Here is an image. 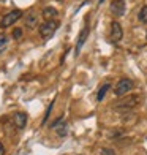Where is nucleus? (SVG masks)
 <instances>
[{
    "mask_svg": "<svg viewBox=\"0 0 147 155\" xmlns=\"http://www.w3.org/2000/svg\"><path fill=\"white\" fill-rule=\"evenodd\" d=\"M57 27H59V22L55 19H51V21H46V22H43L40 25V35H41V38H51L52 35L55 33V30H57Z\"/></svg>",
    "mask_w": 147,
    "mask_h": 155,
    "instance_id": "nucleus-1",
    "label": "nucleus"
},
{
    "mask_svg": "<svg viewBox=\"0 0 147 155\" xmlns=\"http://www.w3.org/2000/svg\"><path fill=\"white\" fill-rule=\"evenodd\" d=\"M21 18H22V11H21V10H13L10 13H6V15L2 18V21H0V27H2V29L10 27V25L15 24L18 19H21Z\"/></svg>",
    "mask_w": 147,
    "mask_h": 155,
    "instance_id": "nucleus-2",
    "label": "nucleus"
},
{
    "mask_svg": "<svg viewBox=\"0 0 147 155\" xmlns=\"http://www.w3.org/2000/svg\"><path fill=\"white\" fill-rule=\"evenodd\" d=\"M133 86H135V84H133L131 79H128V78H123V79H120V81L117 82L114 92H116L117 97H123V95H127L130 90L133 89Z\"/></svg>",
    "mask_w": 147,
    "mask_h": 155,
    "instance_id": "nucleus-3",
    "label": "nucleus"
},
{
    "mask_svg": "<svg viewBox=\"0 0 147 155\" xmlns=\"http://www.w3.org/2000/svg\"><path fill=\"white\" fill-rule=\"evenodd\" d=\"M139 103V97H135V95H130L127 98H122V100H119L114 106L117 109H131L135 108L136 104Z\"/></svg>",
    "mask_w": 147,
    "mask_h": 155,
    "instance_id": "nucleus-4",
    "label": "nucleus"
},
{
    "mask_svg": "<svg viewBox=\"0 0 147 155\" xmlns=\"http://www.w3.org/2000/svg\"><path fill=\"white\" fill-rule=\"evenodd\" d=\"M123 37V30H122V25L117 22V21H113L111 22V40L117 43V41H120Z\"/></svg>",
    "mask_w": 147,
    "mask_h": 155,
    "instance_id": "nucleus-5",
    "label": "nucleus"
},
{
    "mask_svg": "<svg viewBox=\"0 0 147 155\" xmlns=\"http://www.w3.org/2000/svg\"><path fill=\"white\" fill-rule=\"evenodd\" d=\"M13 124L16 125V128L22 130L24 127L27 125V114L25 112H21V111L15 112V114H13Z\"/></svg>",
    "mask_w": 147,
    "mask_h": 155,
    "instance_id": "nucleus-6",
    "label": "nucleus"
},
{
    "mask_svg": "<svg viewBox=\"0 0 147 155\" xmlns=\"http://www.w3.org/2000/svg\"><path fill=\"white\" fill-rule=\"evenodd\" d=\"M25 25L29 27V29H35V27L38 25V15H37V11L30 10L25 15Z\"/></svg>",
    "mask_w": 147,
    "mask_h": 155,
    "instance_id": "nucleus-7",
    "label": "nucleus"
},
{
    "mask_svg": "<svg viewBox=\"0 0 147 155\" xmlns=\"http://www.w3.org/2000/svg\"><path fill=\"white\" fill-rule=\"evenodd\" d=\"M89 32H90V29H89V25L86 24V25H84V29L81 30V33H79L78 45H76V54L81 51V48L84 46V43H86V40H87V37H89Z\"/></svg>",
    "mask_w": 147,
    "mask_h": 155,
    "instance_id": "nucleus-8",
    "label": "nucleus"
},
{
    "mask_svg": "<svg viewBox=\"0 0 147 155\" xmlns=\"http://www.w3.org/2000/svg\"><path fill=\"white\" fill-rule=\"evenodd\" d=\"M111 11H113L116 16H123L125 15V0H116V2L111 5Z\"/></svg>",
    "mask_w": 147,
    "mask_h": 155,
    "instance_id": "nucleus-9",
    "label": "nucleus"
},
{
    "mask_svg": "<svg viewBox=\"0 0 147 155\" xmlns=\"http://www.w3.org/2000/svg\"><path fill=\"white\" fill-rule=\"evenodd\" d=\"M57 15H59V11L55 10V8H52V6H46V8L43 10V18H46V21L54 19Z\"/></svg>",
    "mask_w": 147,
    "mask_h": 155,
    "instance_id": "nucleus-10",
    "label": "nucleus"
},
{
    "mask_svg": "<svg viewBox=\"0 0 147 155\" xmlns=\"http://www.w3.org/2000/svg\"><path fill=\"white\" fill-rule=\"evenodd\" d=\"M111 89V84L109 82H106V84H103V86H101V89L100 90H98V95H96V100L98 101H101L103 100V98H104V95H106V92H108V90Z\"/></svg>",
    "mask_w": 147,
    "mask_h": 155,
    "instance_id": "nucleus-11",
    "label": "nucleus"
},
{
    "mask_svg": "<svg viewBox=\"0 0 147 155\" xmlns=\"http://www.w3.org/2000/svg\"><path fill=\"white\" fill-rule=\"evenodd\" d=\"M139 21H141L142 24H145L147 22V5H144L142 8H141V11H139Z\"/></svg>",
    "mask_w": 147,
    "mask_h": 155,
    "instance_id": "nucleus-12",
    "label": "nucleus"
},
{
    "mask_svg": "<svg viewBox=\"0 0 147 155\" xmlns=\"http://www.w3.org/2000/svg\"><path fill=\"white\" fill-rule=\"evenodd\" d=\"M52 106H54V101H52L51 104H49V106H47V109H46V114H44V119H43V122H41V124H43V125H46V122H47V119H49V114H51V111H52Z\"/></svg>",
    "mask_w": 147,
    "mask_h": 155,
    "instance_id": "nucleus-13",
    "label": "nucleus"
},
{
    "mask_svg": "<svg viewBox=\"0 0 147 155\" xmlns=\"http://www.w3.org/2000/svg\"><path fill=\"white\" fill-rule=\"evenodd\" d=\"M60 124H65L64 117H59V119H57V120H55V122H52V124H51V127H52V128H57V127H59Z\"/></svg>",
    "mask_w": 147,
    "mask_h": 155,
    "instance_id": "nucleus-14",
    "label": "nucleus"
},
{
    "mask_svg": "<svg viewBox=\"0 0 147 155\" xmlns=\"http://www.w3.org/2000/svg\"><path fill=\"white\" fill-rule=\"evenodd\" d=\"M6 41H8V38H6L5 35H0V49H3L6 46Z\"/></svg>",
    "mask_w": 147,
    "mask_h": 155,
    "instance_id": "nucleus-15",
    "label": "nucleus"
},
{
    "mask_svg": "<svg viewBox=\"0 0 147 155\" xmlns=\"http://www.w3.org/2000/svg\"><path fill=\"white\" fill-rule=\"evenodd\" d=\"M57 135L59 136H67V127H60L57 130Z\"/></svg>",
    "mask_w": 147,
    "mask_h": 155,
    "instance_id": "nucleus-16",
    "label": "nucleus"
},
{
    "mask_svg": "<svg viewBox=\"0 0 147 155\" xmlns=\"http://www.w3.org/2000/svg\"><path fill=\"white\" fill-rule=\"evenodd\" d=\"M13 37H15V38H21V37H22V29H15Z\"/></svg>",
    "mask_w": 147,
    "mask_h": 155,
    "instance_id": "nucleus-17",
    "label": "nucleus"
},
{
    "mask_svg": "<svg viewBox=\"0 0 147 155\" xmlns=\"http://www.w3.org/2000/svg\"><path fill=\"white\" fill-rule=\"evenodd\" d=\"M101 155H116L113 149H101Z\"/></svg>",
    "mask_w": 147,
    "mask_h": 155,
    "instance_id": "nucleus-18",
    "label": "nucleus"
},
{
    "mask_svg": "<svg viewBox=\"0 0 147 155\" xmlns=\"http://www.w3.org/2000/svg\"><path fill=\"white\" fill-rule=\"evenodd\" d=\"M0 155H5V147L2 143H0Z\"/></svg>",
    "mask_w": 147,
    "mask_h": 155,
    "instance_id": "nucleus-19",
    "label": "nucleus"
},
{
    "mask_svg": "<svg viewBox=\"0 0 147 155\" xmlns=\"http://www.w3.org/2000/svg\"><path fill=\"white\" fill-rule=\"evenodd\" d=\"M145 38H147V33H145Z\"/></svg>",
    "mask_w": 147,
    "mask_h": 155,
    "instance_id": "nucleus-20",
    "label": "nucleus"
}]
</instances>
